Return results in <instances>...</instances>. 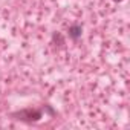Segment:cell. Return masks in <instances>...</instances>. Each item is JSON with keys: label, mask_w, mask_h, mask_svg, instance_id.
Returning a JSON list of instances; mask_svg holds the SVG:
<instances>
[{"label": "cell", "mask_w": 130, "mask_h": 130, "mask_svg": "<svg viewBox=\"0 0 130 130\" xmlns=\"http://www.w3.org/2000/svg\"><path fill=\"white\" fill-rule=\"evenodd\" d=\"M69 35L77 40V38L81 35V26H78V25H77V26H72V28L69 29Z\"/></svg>", "instance_id": "1"}, {"label": "cell", "mask_w": 130, "mask_h": 130, "mask_svg": "<svg viewBox=\"0 0 130 130\" xmlns=\"http://www.w3.org/2000/svg\"><path fill=\"white\" fill-rule=\"evenodd\" d=\"M115 2H121V0H115Z\"/></svg>", "instance_id": "2"}]
</instances>
